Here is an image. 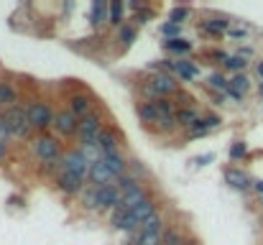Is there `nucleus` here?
Wrapping results in <instances>:
<instances>
[{
    "label": "nucleus",
    "mask_w": 263,
    "mask_h": 245,
    "mask_svg": "<svg viewBox=\"0 0 263 245\" xmlns=\"http://www.w3.org/2000/svg\"><path fill=\"white\" fill-rule=\"evenodd\" d=\"M33 153H36V158H39L41 163H56V161H61V156H64L59 138H54V136H49V133L36 136V141H33Z\"/></svg>",
    "instance_id": "obj_1"
},
{
    "label": "nucleus",
    "mask_w": 263,
    "mask_h": 245,
    "mask_svg": "<svg viewBox=\"0 0 263 245\" xmlns=\"http://www.w3.org/2000/svg\"><path fill=\"white\" fill-rule=\"evenodd\" d=\"M26 112H28V120H31V126L36 128V131H41V133H46L51 126H54V110H51V105L49 102H44V100H33V102H28L26 105Z\"/></svg>",
    "instance_id": "obj_2"
},
{
    "label": "nucleus",
    "mask_w": 263,
    "mask_h": 245,
    "mask_svg": "<svg viewBox=\"0 0 263 245\" xmlns=\"http://www.w3.org/2000/svg\"><path fill=\"white\" fill-rule=\"evenodd\" d=\"M102 131H105V117H102V112H100V110L90 112L87 117L80 120V128H77V141H80V146L95 143Z\"/></svg>",
    "instance_id": "obj_3"
},
{
    "label": "nucleus",
    "mask_w": 263,
    "mask_h": 245,
    "mask_svg": "<svg viewBox=\"0 0 263 245\" xmlns=\"http://www.w3.org/2000/svg\"><path fill=\"white\" fill-rule=\"evenodd\" d=\"M90 166L92 163L82 156V151L80 148H74V151H67L64 156H61V161H59V171H67V174H74L77 179H87L90 176Z\"/></svg>",
    "instance_id": "obj_4"
},
{
    "label": "nucleus",
    "mask_w": 263,
    "mask_h": 245,
    "mask_svg": "<svg viewBox=\"0 0 263 245\" xmlns=\"http://www.w3.org/2000/svg\"><path fill=\"white\" fill-rule=\"evenodd\" d=\"M3 115H6V122H8V131H11V136H16V138H28V136H31L33 126H31V120H28V112H26V107H18V105H13V107H8Z\"/></svg>",
    "instance_id": "obj_5"
},
{
    "label": "nucleus",
    "mask_w": 263,
    "mask_h": 245,
    "mask_svg": "<svg viewBox=\"0 0 263 245\" xmlns=\"http://www.w3.org/2000/svg\"><path fill=\"white\" fill-rule=\"evenodd\" d=\"M51 128H54V131H56V136H61V138L77 136L80 117L74 115L69 107H61V110H56V115H54V126H51Z\"/></svg>",
    "instance_id": "obj_6"
},
{
    "label": "nucleus",
    "mask_w": 263,
    "mask_h": 245,
    "mask_svg": "<svg viewBox=\"0 0 263 245\" xmlns=\"http://www.w3.org/2000/svg\"><path fill=\"white\" fill-rule=\"evenodd\" d=\"M148 82H151V87L156 90L159 97H176V95H179V82H176L174 74L154 72L151 77H148Z\"/></svg>",
    "instance_id": "obj_7"
},
{
    "label": "nucleus",
    "mask_w": 263,
    "mask_h": 245,
    "mask_svg": "<svg viewBox=\"0 0 263 245\" xmlns=\"http://www.w3.org/2000/svg\"><path fill=\"white\" fill-rule=\"evenodd\" d=\"M120 199H123V192L118 189V184L97 187V212L118 210V207H120Z\"/></svg>",
    "instance_id": "obj_8"
},
{
    "label": "nucleus",
    "mask_w": 263,
    "mask_h": 245,
    "mask_svg": "<svg viewBox=\"0 0 263 245\" xmlns=\"http://www.w3.org/2000/svg\"><path fill=\"white\" fill-rule=\"evenodd\" d=\"M97 148L102 151V156H110V153H120V133L115 128H105L100 136H97Z\"/></svg>",
    "instance_id": "obj_9"
},
{
    "label": "nucleus",
    "mask_w": 263,
    "mask_h": 245,
    "mask_svg": "<svg viewBox=\"0 0 263 245\" xmlns=\"http://www.w3.org/2000/svg\"><path fill=\"white\" fill-rule=\"evenodd\" d=\"M54 184H56V189H59L61 194H67V197L80 194V192L85 189V181H82V179H77L74 174H67V171H59L56 179H54Z\"/></svg>",
    "instance_id": "obj_10"
},
{
    "label": "nucleus",
    "mask_w": 263,
    "mask_h": 245,
    "mask_svg": "<svg viewBox=\"0 0 263 245\" xmlns=\"http://www.w3.org/2000/svg\"><path fill=\"white\" fill-rule=\"evenodd\" d=\"M90 181L95 187H107V184H115L118 179H115V174L107 169V163L100 158V161H95L92 166H90Z\"/></svg>",
    "instance_id": "obj_11"
},
{
    "label": "nucleus",
    "mask_w": 263,
    "mask_h": 245,
    "mask_svg": "<svg viewBox=\"0 0 263 245\" xmlns=\"http://www.w3.org/2000/svg\"><path fill=\"white\" fill-rule=\"evenodd\" d=\"M69 110L82 120V117H87L90 112H95V102H92V97L85 95V92H74V95L69 97Z\"/></svg>",
    "instance_id": "obj_12"
},
{
    "label": "nucleus",
    "mask_w": 263,
    "mask_h": 245,
    "mask_svg": "<svg viewBox=\"0 0 263 245\" xmlns=\"http://www.w3.org/2000/svg\"><path fill=\"white\" fill-rule=\"evenodd\" d=\"M110 225L115 227V230H120V232H136L141 225L136 222V217L130 215V212H125V210H112V215H110Z\"/></svg>",
    "instance_id": "obj_13"
},
{
    "label": "nucleus",
    "mask_w": 263,
    "mask_h": 245,
    "mask_svg": "<svg viewBox=\"0 0 263 245\" xmlns=\"http://www.w3.org/2000/svg\"><path fill=\"white\" fill-rule=\"evenodd\" d=\"M222 122V117L220 115H205V117H200L194 126L189 128V138H202V136H207L210 131H215L217 126Z\"/></svg>",
    "instance_id": "obj_14"
},
{
    "label": "nucleus",
    "mask_w": 263,
    "mask_h": 245,
    "mask_svg": "<svg viewBox=\"0 0 263 245\" xmlns=\"http://www.w3.org/2000/svg\"><path fill=\"white\" fill-rule=\"evenodd\" d=\"M148 199V192H146V187H138V189H133V192H128V194H123V199H120V210H125V212H133L141 202H146Z\"/></svg>",
    "instance_id": "obj_15"
},
{
    "label": "nucleus",
    "mask_w": 263,
    "mask_h": 245,
    "mask_svg": "<svg viewBox=\"0 0 263 245\" xmlns=\"http://www.w3.org/2000/svg\"><path fill=\"white\" fill-rule=\"evenodd\" d=\"M225 181H228L233 189H248L250 187V176L245 174V171H240V169H235V166H230V169H225Z\"/></svg>",
    "instance_id": "obj_16"
},
{
    "label": "nucleus",
    "mask_w": 263,
    "mask_h": 245,
    "mask_svg": "<svg viewBox=\"0 0 263 245\" xmlns=\"http://www.w3.org/2000/svg\"><path fill=\"white\" fill-rule=\"evenodd\" d=\"M156 212H159V204H156V202H154L151 197H148L146 202H141V204H138V207H136V210H133L130 215L136 217V222H138V225H143V222H146L148 217H154Z\"/></svg>",
    "instance_id": "obj_17"
},
{
    "label": "nucleus",
    "mask_w": 263,
    "mask_h": 245,
    "mask_svg": "<svg viewBox=\"0 0 263 245\" xmlns=\"http://www.w3.org/2000/svg\"><path fill=\"white\" fill-rule=\"evenodd\" d=\"M136 112H138L141 122H146V126H154V122L159 120V110H156V105H154V102H148V100H141V102L136 105Z\"/></svg>",
    "instance_id": "obj_18"
},
{
    "label": "nucleus",
    "mask_w": 263,
    "mask_h": 245,
    "mask_svg": "<svg viewBox=\"0 0 263 245\" xmlns=\"http://www.w3.org/2000/svg\"><path fill=\"white\" fill-rule=\"evenodd\" d=\"M102 161L107 163V169L115 174V179H120L123 174H128V161L123 158V153H110V156H102Z\"/></svg>",
    "instance_id": "obj_19"
},
{
    "label": "nucleus",
    "mask_w": 263,
    "mask_h": 245,
    "mask_svg": "<svg viewBox=\"0 0 263 245\" xmlns=\"http://www.w3.org/2000/svg\"><path fill=\"white\" fill-rule=\"evenodd\" d=\"M110 21V3H102V0H95L92 8H90V23L92 26H100Z\"/></svg>",
    "instance_id": "obj_20"
},
{
    "label": "nucleus",
    "mask_w": 263,
    "mask_h": 245,
    "mask_svg": "<svg viewBox=\"0 0 263 245\" xmlns=\"http://www.w3.org/2000/svg\"><path fill=\"white\" fill-rule=\"evenodd\" d=\"M16 100H18V92H16V87H13V82H0V107H13L16 105Z\"/></svg>",
    "instance_id": "obj_21"
},
{
    "label": "nucleus",
    "mask_w": 263,
    "mask_h": 245,
    "mask_svg": "<svg viewBox=\"0 0 263 245\" xmlns=\"http://www.w3.org/2000/svg\"><path fill=\"white\" fill-rule=\"evenodd\" d=\"M202 26H205V31H210V33H215V36H222V33L230 31V21L222 18V16H212V18H207Z\"/></svg>",
    "instance_id": "obj_22"
},
{
    "label": "nucleus",
    "mask_w": 263,
    "mask_h": 245,
    "mask_svg": "<svg viewBox=\"0 0 263 245\" xmlns=\"http://www.w3.org/2000/svg\"><path fill=\"white\" fill-rule=\"evenodd\" d=\"M138 230H141V235H161V230H164V215L156 212L154 217H148Z\"/></svg>",
    "instance_id": "obj_23"
},
{
    "label": "nucleus",
    "mask_w": 263,
    "mask_h": 245,
    "mask_svg": "<svg viewBox=\"0 0 263 245\" xmlns=\"http://www.w3.org/2000/svg\"><path fill=\"white\" fill-rule=\"evenodd\" d=\"M176 74L184 79V82H192L197 74H200V67L194 62H186V59H176Z\"/></svg>",
    "instance_id": "obj_24"
},
{
    "label": "nucleus",
    "mask_w": 263,
    "mask_h": 245,
    "mask_svg": "<svg viewBox=\"0 0 263 245\" xmlns=\"http://www.w3.org/2000/svg\"><path fill=\"white\" fill-rule=\"evenodd\" d=\"M207 87L217 90L220 95H225V92H228V87H230V79L225 77V74H220V72H210L207 74Z\"/></svg>",
    "instance_id": "obj_25"
},
{
    "label": "nucleus",
    "mask_w": 263,
    "mask_h": 245,
    "mask_svg": "<svg viewBox=\"0 0 263 245\" xmlns=\"http://www.w3.org/2000/svg\"><path fill=\"white\" fill-rule=\"evenodd\" d=\"M197 120H200V112L194 107H181V110H176V126H181V128H192Z\"/></svg>",
    "instance_id": "obj_26"
},
{
    "label": "nucleus",
    "mask_w": 263,
    "mask_h": 245,
    "mask_svg": "<svg viewBox=\"0 0 263 245\" xmlns=\"http://www.w3.org/2000/svg\"><path fill=\"white\" fill-rule=\"evenodd\" d=\"M164 49L184 54V51H192V41H186V38H169V41H164Z\"/></svg>",
    "instance_id": "obj_27"
},
{
    "label": "nucleus",
    "mask_w": 263,
    "mask_h": 245,
    "mask_svg": "<svg viewBox=\"0 0 263 245\" xmlns=\"http://www.w3.org/2000/svg\"><path fill=\"white\" fill-rule=\"evenodd\" d=\"M248 87H250L248 74H233V77H230V90H233V92L245 95V92H248Z\"/></svg>",
    "instance_id": "obj_28"
},
{
    "label": "nucleus",
    "mask_w": 263,
    "mask_h": 245,
    "mask_svg": "<svg viewBox=\"0 0 263 245\" xmlns=\"http://www.w3.org/2000/svg\"><path fill=\"white\" fill-rule=\"evenodd\" d=\"M82 207L97 212V187H95V184H90V189L82 192Z\"/></svg>",
    "instance_id": "obj_29"
},
{
    "label": "nucleus",
    "mask_w": 263,
    "mask_h": 245,
    "mask_svg": "<svg viewBox=\"0 0 263 245\" xmlns=\"http://www.w3.org/2000/svg\"><path fill=\"white\" fill-rule=\"evenodd\" d=\"M123 21H125L123 18V3H120V0H112V3H110V23L112 26H125Z\"/></svg>",
    "instance_id": "obj_30"
},
{
    "label": "nucleus",
    "mask_w": 263,
    "mask_h": 245,
    "mask_svg": "<svg viewBox=\"0 0 263 245\" xmlns=\"http://www.w3.org/2000/svg\"><path fill=\"white\" fill-rule=\"evenodd\" d=\"M136 33H138V26H120V33H118V38H120V44L123 46H130L133 41H136Z\"/></svg>",
    "instance_id": "obj_31"
},
{
    "label": "nucleus",
    "mask_w": 263,
    "mask_h": 245,
    "mask_svg": "<svg viewBox=\"0 0 263 245\" xmlns=\"http://www.w3.org/2000/svg\"><path fill=\"white\" fill-rule=\"evenodd\" d=\"M154 128L166 133V131H174L176 128V115H159V120L154 122Z\"/></svg>",
    "instance_id": "obj_32"
},
{
    "label": "nucleus",
    "mask_w": 263,
    "mask_h": 245,
    "mask_svg": "<svg viewBox=\"0 0 263 245\" xmlns=\"http://www.w3.org/2000/svg\"><path fill=\"white\" fill-rule=\"evenodd\" d=\"M189 16H192V11H189V8L176 6V8H171V11H169V23H176V26H181V21H186Z\"/></svg>",
    "instance_id": "obj_33"
},
{
    "label": "nucleus",
    "mask_w": 263,
    "mask_h": 245,
    "mask_svg": "<svg viewBox=\"0 0 263 245\" xmlns=\"http://www.w3.org/2000/svg\"><path fill=\"white\" fill-rule=\"evenodd\" d=\"M245 67H248V59H243V56H238V54H233L228 62H225V69H230L233 74H243Z\"/></svg>",
    "instance_id": "obj_34"
},
{
    "label": "nucleus",
    "mask_w": 263,
    "mask_h": 245,
    "mask_svg": "<svg viewBox=\"0 0 263 245\" xmlns=\"http://www.w3.org/2000/svg\"><path fill=\"white\" fill-rule=\"evenodd\" d=\"M186 240L181 237V232L179 230H174V227H169L166 232H164V245H184Z\"/></svg>",
    "instance_id": "obj_35"
},
{
    "label": "nucleus",
    "mask_w": 263,
    "mask_h": 245,
    "mask_svg": "<svg viewBox=\"0 0 263 245\" xmlns=\"http://www.w3.org/2000/svg\"><path fill=\"white\" fill-rule=\"evenodd\" d=\"M161 33L166 36V41H169V38H181V36H179V33H181V26H176V23H169V21H166V23L161 26Z\"/></svg>",
    "instance_id": "obj_36"
},
{
    "label": "nucleus",
    "mask_w": 263,
    "mask_h": 245,
    "mask_svg": "<svg viewBox=\"0 0 263 245\" xmlns=\"http://www.w3.org/2000/svg\"><path fill=\"white\" fill-rule=\"evenodd\" d=\"M174 102L179 105V110H181V107H194V97L186 95V92H181V90H179V95L174 97Z\"/></svg>",
    "instance_id": "obj_37"
},
{
    "label": "nucleus",
    "mask_w": 263,
    "mask_h": 245,
    "mask_svg": "<svg viewBox=\"0 0 263 245\" xmlns=\"http://www.w3.org/2000/svg\"><path fill=\"white\" fill-rule=\"evenodd\" d=\"M243 156H245V143H240V141L233 143V146H230V158L238 161V158H243Z\"/></svg>",
    "instance_id": "obj_38"
},
{
    "label": "nucleus",
    "mask_w": 263,
    "mask_h": 245,
    "mask_svg": "<svg viewBox=\"0 0 263 245\" xmlns=\"http://www.w3.org/2000/svg\"><path fill=\"white\" fill-rule=\"evenodd\" d=\"M148 8H141V11H136V16H133V26H143L146 21H148Z\"/></svg>",
    "instance_id": "obj_39"
},
{
    "label": "nucleus",
    "mask_w": 263,
    "mask_h": 245,
    "mask_svg": "<svg viewBox=\"0 0 263 245\" xmlns=\"http://www.w3.org/2000/svg\"><path fill=\"white\" fill-rule=\"evenodd\" d=\"M11 131H8V122H6V115L0 112V141H8Z\"/></svg>",
    "instance_id": "obj_40"
},
{
    "label": "nucleus",
    "mask_w": 263,
    "mask_h": 245,
    "mask_svg": "<svg viewBox=\"0 0 263 245\" xmlns=\"http://www.w3.org/2000/svg\"><path fill=\"white\" fill-rule=\"evenodd\" d=\"M212 161H215V153H202V156H197V158H194L197 166H205V163H212Z\"/></svg>",
    "instance_id": "obj_41"
},
{
    "label": "nucleus",
    "mask_w": 263,
    "mask_h": 245,
    "mask_svg": "<svg viewBox=\"0 0 263 245\" xmlns=\"http://www.w3.org/2000/svg\"><path fill=\"white\" fill-rule=\"evenodd\" d=\"M228 36L230 38H243V36H248V28H230Z\"/></svg>",
    "instance_id": "obj_42"
},
{
    "label": "nucleus",
    "mask_w": 263,
    "mask_h": 245,
    "mask_svg": "<svg viewBox=\"0 0 263 245\" xmlns=\"http://www.w3.org/2000/svg\"><path fill=\"white\" fill-rule=\"evenodd\" d=\"M238 56H243V59H248V56H253V49H250V46H243V49L238 51Z\"/></svg>",
    "instance_id": "obj_43"
},
{
    "label": "nucleus",
    "mask_w": 263,
    "mask_h": 245,
    "mask_svg": "<svg viewBox=\"0 0 263 245\" xmlns=\"http://www.w3.org/2000/svg\"><path fill=\"white\" fill-rule=\"evenodd\" d=\"M255 72H258V77H260V82H263V59L255 64Z\"/></svg>",
    "instance_id": "obj_44"
},
{
    "label": "nucleus",
    "mask_w": 263,
    "mask_h": 245,
    "mask_svg": "<svg viewBox=\"0 0 263 245\" xmlns=\"http://www.w3.org/2000/svg\"><path fill=\"white\" fill-rule=\"evenodd\" d=\"M6 151H8V143H6V141H0V158L6 156Z\"/></svg>",
    "instance_id": "obj_45"
},
{
    "label": "nucleus",
    "mask_w": 263,
    "mask_h": 245,
    "mask_svg": "<svg viewBox=\"0 0 263 245\" xmlns=\"http://www.w3.org/2000/svg\"><path fill=\"white\" fill-rule=\"evenodd\" d=\"M255 189H258V192L263 194V181H255Z\"/></svg>",
    "instance_id": "obj_46"
},
{
    "label": "nucleus",
    "mask_w": 263,
    "mask_h": 245,
    "mask_svg": "<svg viewBox=\"0 0 263 245\" xmlns=\"http://www.w3.org/2000/svg\"><path fill=\"white\" fill-rule=\"evenodd\" d=\"M258 95L263 97V82H260V85H258Z\"/></svg>",
    "instance_id": "obj_47"
},
{
    "label": "nucleus",
    "mask_w": 263,
    "mask_h": 245,
    "mask_svg": "<svg viewBox=\"0 0 263 245\" xmlns=\"http://www.w3.org/2000/svg\"><path fill=\"white\" fill-rule=\"evenodd\" d=\"M184 245H197V242H194V240H192V242H189V240H186V242H184Z\"/></svg>",
    "instance_id": "obj_48"
}]
</instances>
